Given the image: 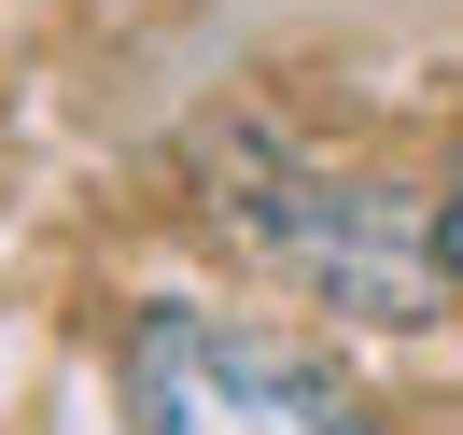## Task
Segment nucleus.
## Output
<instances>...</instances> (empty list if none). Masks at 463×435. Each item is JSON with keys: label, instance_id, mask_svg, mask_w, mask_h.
<instances>
[{"label": "nucleus", "instance_id": "obj_1", "mask_svg": "<svg viewBox=\"0 0 463 435\" xmlns=\"http://www.w3.org/2000/svg\"><path fill=\"white\" fill-rule=\"evenodd\" d=\"M127 421L141 435H365V407L295 337H253L225 309H141L127 323Z\"/></svg>", "mask_w": 463, "mask_h": 435}, {"label": "nucleus", "instance_id": "obj_2", "mask_svg": "<svg viewBox=\"0 0 463 435\" xmlns=\"http://www.w3.org/2000/svg\"><path fill=\"white\" fill-rule=\"evenodd\" d=\"M323 197V183H309ZM281 225V253L309 267L323 295H351L365 323H421V295H435V267H421V225H407V197H379V183H337L323 211H267Z\"/></svg>", "mask_w": 463, "mask_h": 435}, {"label": "nucleus", "instance_id": "obj_3", "mask_svg": "<svg viewBox=\"0 0 463 435\" xmlns=\"http://www.w3.org/2000/svg\"><path fill=\"white\" fill-rule=\"evenodd\" d=\"M435 267H449V295H463V197H449V225H435Z\"/></svg>", "mask_w": 463, "mask_h": 435}]
</instances>
